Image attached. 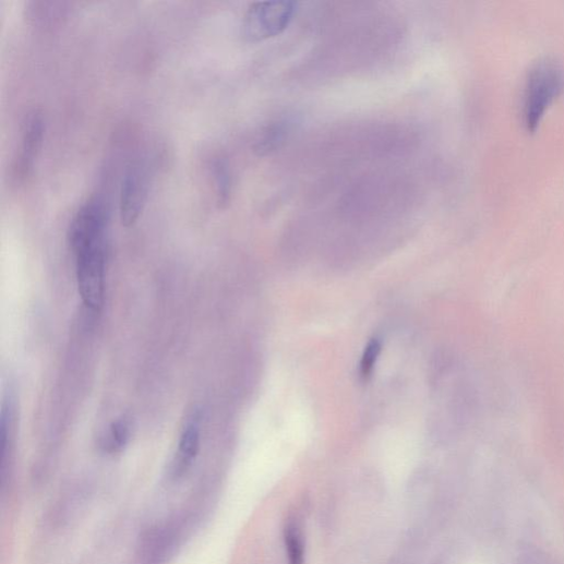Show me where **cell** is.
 I'll return each mask as SVG.
<instances>
[{
    "label": "cell",
    "mask_w": 564,
    "mask_h": 564,
    "mask_svg": "<svg viewBox=\"0 0 564 564\" xmlns=\"http://www.w3.org/2000/svg\"><path fill=\"white\" fill-rule=\"evenodd\" d=\"M200 443L199 424L192 421L184 428L180 436L178 457L175 466L176 475H183L191 468L199 455Z\"/></svg>",
    "instance_id": "cell-7"
},
{
    "label": "cell",
    "mask_w": 564,
    "mask_h": 564,
    "mask_svg": "<svg viewBox=\"0 0 564 564\" xmlns=\"http://www.w3.org/2000/svg\"><path fill=\"white\" fill-rule=\"evenodd\" d=\"M297 13L293 2L255 3L243 21V36L250 43H261L285 33Z\"/></svg>",
    "instance_id": "cell-2"
},
{
    "label": "cell",
    "mask_w": 564,
    "mask_h": 564,
    "mask_svg": "<svg viewBox=\"0 0 564 564\" xmlns=\"http://www.w3.org/2000/svg\"><path fill=\"white\" fill-rule=\"evenodd\" d=\"M564 88V69L555 61L538 62L529 72L523 95V119L533 130L550 103Z\"/></svg>",
    "instance_id": "cell-1"
},
{
    "label": "cell",
    "mask_w": 564,
    "mask_h": 564,
    "mask_svg": "<svg viewBox=\"0 0 564 564\" xmlns=\"http://www.w3.org/2000/svg\"><path fill=\"white\" fill-rule=\"evenodd\" d=\"M520 559L521 564H553L544 553L531 547L523 550Z\"/></svg>",
    "instance_id": "cell-13"
},
{
    "label": "cell",
    "mask_w": 564,
    "mask_h": 564,
    "mask_svg": "<svg viewBox=\"0 0 564 564\" xmlns=\"http://www.w3.org/2000/svg\"><path fill=\"white\" fill-rule=\"evenodd\" d=\"M76 279L84 304L99 311L105 295V243L88 249L76 256Z\"/></svg>",
    "instance_id": "cell-4"
},
{
    "label": "cell",
    "mask_w": 564,
    "mask_h": 564,
    "mask_svg": "<svg viewBox=\"0 0 564 564\" xmlns=\"http://www.w3.org/2000/svg\"><path fill=\"white\" fill-rule=\"evenodd\" d=\"M289 125L286 122H275L268 125L260 135L255 144V152L260 156H267L278 151L289 134Z\"/></svg>",
    "instance_id": "cell-8"
},
{
    "label": "cell",
    "mask_w": 564,
    "mask_h": 564,
    "mask_svg": "<svg viewBox=\"0 0 564 564\" xmlns=\"http://www.w3.org/2000/svg\"><path fill=\"white\" fill-rule=\"evenodd\" d=\"M213 176L215 180L217 203L219 206L228 205L232 193V176L227 161L217 159L214 161Z\"/></svg>",
    "instance_id": "cell-10"
},
{
    "label": "cell",
    "mask_w": 564,
    "mask_h": 564,
    "mask_svg": "<svg viewBox=\"0 0 564 564\" xmlns=\"http://www.w3.org/2000/svg\"><path fill=\"white\" fill-rule=\"evenodd\" d=\"M148 193V177L145 168L141 165H133L124 178L120 213L121 219L127 228L133 227L143 213Z\"/></svg>",
    "instance_id": "cell-5"
},
{
    "label": "cell",
    "mask_w": 564,
    "mask_h": 564,
    "mask_svg": "<svg viewBox=\"0 0 564 564\" xmlns=\"http://www.w3.org/2000/svg\"><path fill=\"white\" fill-rule=\"evenodd\" d=\"M130 434V424L127 420L121 419L112 422L104 442L105 449L109 453H119L127 446Z\"/></svg>",
    "instance_id": "cell-11"
},
{
    "label": "cell",
    "mask_w": 564,
    "mask_h": 564,
    "mask_svg": "<svg viewBox=\"0 0 564 564\" xmlns=\"http://www.w3.org/2000/svg\"><path fill=\"white\" fill-rule=\"evenodd\" d=\"M285 545L288 564H304V541L301 527L296 519H289L286 524Z\"/></svg>",
    "instance_id": "cell-9"
},
{
    "label": "cell",
    "mask_w": 564,
    "mask_h": 564,
    "mask_svg": "<svg viewBox=\"0 0 564 564\" xmlns=\"http://www.w3.org/2000/svg\"><path fill=\"white\" fill-rule=\"evenodd\" d=\"M381 352V345L379 341L373 340L369 347L367 348L362 363H361V374L364 379L371 376L373 369L375 367L376 360Z\"/></svg>",
    "instance_id": "cell-12"
},
{
    "label": "cell",
    "mask_w": 564,
    "mask_h": 564,
    "mask_svg": "<svg viewBox=\"0 0 564 564\" xmlns=\"http://www.w3.org/2000/svg\"><path fill=\"white\" fill-rule=\"evenodd\" d=\"M44 135V118L38 110H34L27 117L24 125L21 155L16 165L19 179H26L33 171L35 160L43 146Z\"/></svg>",
    "instance_id": "cell-6"
},
{
    "label": "cell",
    "mask_w": 564,
    "mask_h": 564,
    "mask_svg": "<svg viewBox=\"0 0 564 564\" xmlns=\"http://www.w3.org/2000/svg\"><path fill=\"white\" fill-rule=\"evenodd\" d=\"M108 214L105 205L97 199L86 202L71 221L68 241L77 254L105 243Z\"/></svg>",
    "instance_id": "cell-3"
}]
</instances>
